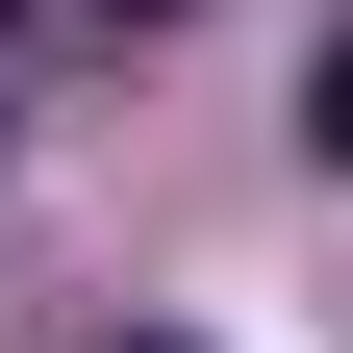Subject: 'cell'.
Listing matches in <instances>:
<instances>
[{"mask_svg":"<svg viewBox=\"0 0 353 353\" xmlns=\"http://www.w3.org/2000/svg\"><path fill=\"white\" fill-rule=\"evenodd\" d=\"M303 152L353 176V26H328V51H303Z\"/></svg>","mask_w":353,"mask_h":353,"instance_id":"obj_1","label":"cell"},{"mask_svg":"<svg viewBox=\"0 0 353 353\" xmlns=\"http://www.w3.org/2000/svg\"><path fill=\"white\" fill-rule=\"evenodd\" d=\"M101 353H202V328H101Z\"/></svg>","mask_w":353,"mask_h":353,"instance_id":"obj_2","label":"cell"},{"mask_svg":"<svg viewBox=\"0 0 353 353\" xmlns=\"http://www.w3.org/2000/svg\"><path fill=\"white\" fill-rule=\"evenodd\" d=\"M101 26H176V0H101Z\"/></svg>","mask_w":353,"mask_h":353,"instance_id":"obj_3","label":"cell"}]
</instances>
